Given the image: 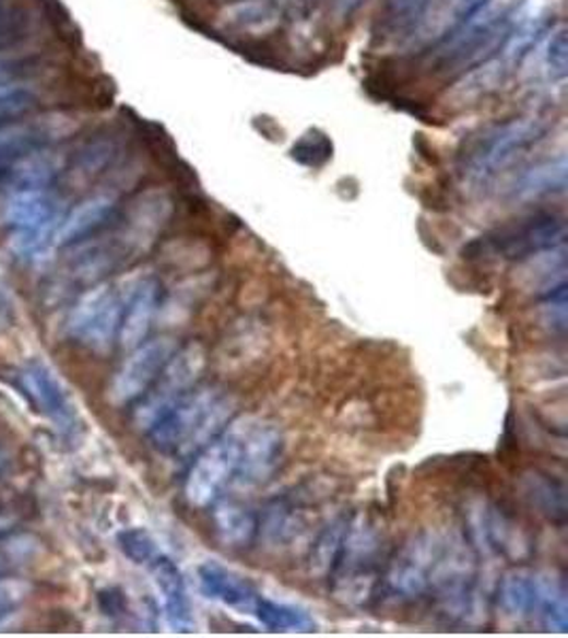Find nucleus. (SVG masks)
<instances>
[{
    "label": "nucleus",
    "instance_id": "1",
    "mask_svg": "<svg viewBox=\"0 0 568 638\" xmlns=\"http://www.w3.org/2000/svg\"><path fill=\"white\" fill-rule=\"evenodd\" d=\"M386 536L383 528L365 513L350 518L341 554L330 572L334 599L350 606H363L375 594L381 579Z\"/></svg>",
    "mask_w": 568,
    "mask_h": 638
},
{
    "label": "nucleus",
    "instance_id": "2",
    "mask_svg": "<svg viewBox=\"0 0 568 638\" xmlns=\"http://www.w3.org/2000/svg\"><path fill=\"white\" fill-rule=\"evenodd\" d=\"M552 123L543 116H524L496 123L471 141L462 154L460 173L473 188H482L509 168L530 147L541 143Z\"/></svg>",
    "mask_w": 568,
    "mask_h": 638
},
{
    "label": "nucleus",
    "instance_id": "3",
    "mask_svg": "<svg viewBox=\"0 0 568 638\" xmlns=\"http://www.w3.org/2000/svg\"><path fill=\"white\" fill-rule=\"evenodd\" d=\"M520 11L518 0H489L486 7L473 13L437 45L443 67H460L469 71L492 58L494 51H500L505 40L509 39Z\"/></svg>",
    "mask_w": 568,
    "mask_h": 638
},
{
    "label": "nucleus",
    "instance_id": "4",
    "mask_svg": "<svg viewBox=\"0 0 568 638\" xmlns=\"http://www.w3.org/2000/svg\"><path fill=\"white\" fill-rule=\"evenodd\" d=\"M249 417L233 420L215 439L203 447L184 483L186 500L197 509H209L237 475L245 428Z\"/></svg>",
    "mask_w": 568,
    "mask_h": 638
},
{
    "label": "nucleus",
    "instance_id": "5",
    "mask_svg": "<svg viewBox=\"0 0 568 638\" xmlns=\"http://www.w3.org/2000/svg\"><path fill=\"white\" fill-rule=\"evenodd\" d=\"M565 217L552 211H541L496 228L494 233L475 240L469 249H480L477 256H496L500 260L524 262L536 253L565 245Z\"/></svg>",
    "mask_w": 568,
    "mask_h": 638
},
{
    "label": "nucleus",
    "instance_id": "6",
    "mask_svg": "<svg viewBox=\"0 0 568 638\" xmlns=\"http://www.w3.org/2000/svg\"><path fill=\"white\" fill-rule=\"evenodd\" d=\"M446 541L439 532L430 530L409 536L397 556L388 562L381 577L386 594L401 602L424 596L430 588V577Z\"/></svg>",
    "mask_w": 568,
    "mask_h": 638
},
{
    "label": "nucleus",
    "instance_id": "7",
    "mask_svg": "<svg viewBox=\"0 0 568 638\" xmlns=\"http://www.w3.org/2000/svg\"><path fill=\"white\" fill-rule=\"evenodd\" d=\"M204 366L206 352L201 343L192 341L184 347H177L156 379V388L152 392L147 390L137 404L132 415L134 426L147 433L175 400L194 388V383L203 377Z\"/></svg>",
    "mask_w": 568,
    "mask_h": 638
},
{
    "label": "nucleus",
    "instance_id": "8",
    "mask_svg": "<svg viewBox=\"0 0 568 638\" xmlns=\"http://www.w3.org/2000/svg\"><path fill=\"white\" fill-rule=\"evenodd\" d=\"M123 300L103 283L85 292L67 319V332L94 352H107L120 334Z\"/></svg>",
    "mask_w": 568,
    "mask_h": 638
},
{
    "label": "nucleus",
    "instance_id": "9",
    "mask_svg": "<svg viewBox=\"0 0 568 638\" xmlns=\"http://www.w3.org/2000/svg\"><path fill=\"white\" fill-rule=\"evenodd\" d=\"M20 386L35 409L56 428V433L71 439L82 430L78 406L49 364L43 359H31L24 364L20 370Z\"/></svg>",
    "mask_w": 568,
    "mask_h": 638
},
{
    "label": "nucleus",
    "instance_id": "10",
    "mask_svg": "<svg viewBox=\"0 0 568 638\" xmlns=\"http://www.w3.org/2000/svg\"><path fill=\"white\" fill-rule=\"evenodd\" d=\"M80 130V118L73 114H45L35 120L7 121L0 126V170H9L13 162L37 147L64 141Z\"/></svg>",
    "mask_w": 568,
    "mask_h": 638
},
{
    "label": "nucleus",
    "instance_id": "11",
    "mask_svg": "<svg viewBox=\"0 0 568 638\" xmlns=\"http://www.w3.org/2000/svg\"><path fill=\"white\" fill-rule=\"evenodd\" d=\"M177 341L170 336H161L154 341H143L139 347L130 350L132 354L116 373L109 399L114 404L123 406L141 399L161 377L166 362L175 354Z\"/></svg>",
    "mask_w": 568,
    "mask_h": 638
},
{
    "label": "nucleus",
    "instance_id": "12",
    "mask_svg": "<svg viewBox=\"0 0 568 638\" xmlns=\"http://www.w3.org/2000/svg\"><path fill=\"white\" fill-rule=\"evenodd\" d=\"M282 456H284L282 430L275 428L273 424L249 420L245 428L239 469L233 483L245 489L262 485L280 469Z\"/></svg>",
    "mask_w": 568,
    "mask_h": 638
},
{
    "label": "nucleus",
    "instance_id": "13",
    "mask_svg": "<svg viewBox=\"0 0 568 638\" xmlns=\"http://www.w3.org/2000/svg\"><path fill=\"white\" fill-rule=\"evenodd\" d=\"M62 220L60 204L47 188H9L0 197V228L28 231Z\"/></svg>",
    "mask_w": 568,
    "mask_h": 638
},
{
    "label": "nucleus",
    "instance_id": "14",
    "mask_svg": "<svg viewBox=\"0 0 568 638\" xmlns=\"http://www.w3.org/2000/svg\"><path fill=\"white\" fill-rule=\"evenodd\" d=\"M489 0H433L406 28L409 45H439Z\"/></svg>",
    "mask_w": 568,
    "mask_h": 638
},
{
    "label": "nucleus",
    "instance_id": "15",
    "mask_svg": "<svg viewBox=\"0 0 568 638\" xmlns=\"http://www.w3.org/2000/svg\"><path fill=\"white\" fill-rule=\"evenodd\" d=\"M199 586L206 599L245 615H253L256 604L262 596L247 577L220 562H204L199 566Z\"/></svg>",
    "mask_w": 568,
    "mask_h": 638
},
{
    "label": "nucleus",
    "instance_id": "16",
    "mask_svg": "<svg viewBox=\"0 0 568 638\" xmlns=\"http://www.w3.org/2000/svg\"><path fill=\"white\" fill-rule=\"evenodd\" d=\"M150 572L154 577L156 590L163 599L164 619L170 630L175 633H192L194 630V615L186 579L179 570V566L161 554L150 566Z\"/></svg>",
    "mask_w": 568,
    "mask_h": 638
},
{
    "label": "nucleus",
    "instance_id": "17",
    "mask_svg": "<svg viewBox=\"0 0 568 638\" xmlns=\"http://www.w3.org/2000/svg\"><path fill=\"white\" fill-rule=\"evenodd\" d=\"M161 303V285L156 280H145L137 283L130 296L123 300L122 323L118 341L123 350L139 347L150 330L154 318L158 314Z\"/></svg>",
    "mask_w": 568,
    "mask_h": 638
},
{
    "label": "nucleus",
    "instance_id": "18",
    "mask_svg": "<svg viewBox=\"0 0 568 638\" xmlns=\"http://www.w3.org/2000/svg\"><path fill=\"white\" fill-rule=\"evenodd\" d=\"M511 69L513 67L502 56L487 58L477 67L464 71V75L453 83V87L447 92V105L455 109L477 105L502 87V83L511 75Z\"/></svg>",
    "mask_w": 568,
    "mask_h": 638
},
{
    "label": "nucleus",
    "instance_id": "19",
    "mask_svg": "<svg viewBox=\"0 0 568 638\" xmlns=\"http://www.w3.org/2000/svg\"><path fill=\"white\" fill-rule=\"evenodd\" d=\"M211 518L213 528L222 545L230 550H244L249 547L258 536V521L253 509H249L245 503L237 498H217L213 505Z\"/></svg>",
    "mask_w": 568,
    "mask_h": 638
},
{
    "label": "nucleus",
    "instance_id": "20",
    "mask_svg": "<svg viewBox=\"0 0 568 638\" xmlns=\"http://www.w3.org/2000/svg\"><path fill=\"white\" fill-rule=\"evenodd\" d=\"M168 213L170 202L161 192H150L137 200L128 213V222L123 228V247L132 251L145 249L161 233Z\"/></svg>",
    "mask_w": 568,
    "mask_h": 638
},
{
    "label": "nucleus",
    "instance_id": "21",
    "mask_svg": "<svg viewBox=\"0 0 568 638\" xmlns=\"http://www.w3.org/2000/svg\"><path fill=\"white\" fill-rule=\"evenodd\" d=\"M520 489L536 513L558 525H565L568 511L567 485L560 478L543 471H526L520 478Z\"/></svg>",
    "mask_w": 568,
    "mask_h": 638
},
{
    "label": "nucleus",
    "instance_id": "22",
    "mask_svg": "<svg viewBox=\"0 0 568 638\" xmlns=\"http://www.w3.org/2000/svg\"><path fill=\"white\" fill-rule=\"evenodd\" d=\"M114 209L116 199L109 194H96L83 200L69 215L62 217L56 233V245H71L90 237L111 217Z\"/></svg>",
    "mask_w": 568,
    "mask_h": 638
},
{
    "label": "nucleus",
    "instance_id": "23",
    "mask_svg": "<svg viewBox=\"0 0 568 638\" xmlns=\"http://www.w3.org/2000/svg\"><path fill=\"white\" fill-rule=\"evenodd\" d=\"M534 613L547 630L567 633V588L565 581L549 570L534 572Z\"/></svg>",
    "mask_w": 568,
    "mask_h": 638
},
{
    "label": "nucleus",
    "instance_id": "24",
    "mask_svg": "<svg viewBox=\"0 0 568 638\" xmlns=\"http://www.w3.org/2000/svg\"><path fill=\"white\" fill-rule=\"evenodd\" d=\"M282 20L280 9L271 0H237L222 9L220 22L237 33L267 35Z\"/></svg>",
    "mask_w": 568,
    "mask_h": 638
},
{
    "label": "nucleus",
    "instance_id": "25",
    "mask_svg": "<svg viewBox=\"0 0 568 638\" xmlns=\"http://www.w3.org/2000/svg\"><path fill=\"white\" fill-rule=\"evenodd\" d=\"M567 156L541 162L520 175V179L511 188V197L516 200H534L549 194H563L567 192Z\"/></svg>",
    "mask_w": 568,
    "mask_h": 638
},
{
    "label": "nucleus",
    "instance_id": "26",
    "mask_svg": "<svg viewBox=\"0 0 568 638\" xmlns=\"http://www.w3.org/2000/svg\"><path fill=\"white\" fill-rule=\"evenodd\" d=\"M64 168L60 152L37 147L9 166V188H47Z\"/></svg>",
    "mask_w": 568,
    "mask_h": 638
},
{
    "label": "nucleus",
    "instance_id": "27",
    "mask_svg": "<svg viewBox=\"0 0 568 638\" xmlns=\"http://www.w3.org/2000/svg\"><path fill=\"white\" fill-rule=\"evenodd\" d=\"M303 528H305V513L300 505H296L289 498H282L269 505V509L258 521V534L271 547H285L289 541L298 539Z\"/></svg>",
    "mask_w": 568,
    "mask_h": 638
},
{
    "label": "nucleus",
    "instance_id": "28",
    "mask_svg": "<svg viewBox=\"0 0 568 638\" xmlns=\"http://www.w3.org/2000/svg\"><path fill=\"white\" fill-rule=\"evenodd\" d=\"M498 604L513 622L530 617L534 613V572L522 566L507 570L498 586Z\"/></svg>",
    "mask_w": 568,
    "mask_h": 638
},
{
    "label": "nucleus",
    "instance_id": "29",
    "mask_svg": "<svg viewBox=\"0 0 568 638\" xmlns=\"http://www.w3.org/2000/svg\"><path fill=\"white\" fill-rule=\"evenodd\" d=\"M253 615L271 633H311L316 628L313 617L294 604L260 596Z\"/></svg>",
    "mask_w": 568,
    "mask_h": 638
},
{
    "label": "nucleus",
    "instance_id": "30",
    "mask_svg": "<svg viewBox=\"0 0 568 638\" xmlns=\"http://www.w3.org/2000/svg\"><path fill=\"white\" fill-rule=\"evenodd\" d=\"M347 521L350 518H345V516L332 519L328 525L322 528L318 539L313 541L311 552H309V575L313 579H328L330 577L336 558L341 554V547H343Z\"/></svg>",
    "mask_w": 568,
    "mask_h": 638
},
{
    "label": "nucleus",
    "instance_id": "31",
    "mask_svg": "<svg viewBox=\"0 0 568 638\" xmlns=\"http://www.w3.org/2000/svg\"><path fill=\"white\" fill-rule=\"evenodd\" d=\"M123 556L137 566H150L163 552L156 539L145 528H126L118 534Z\"/></svg>",
    "mask_w": 568,
    "mask_h": 638
},
{
    "label": "nucleus",
    "instance_id": "32",
    "mask_svg": "<svg viewBox=\"0 0 568 638\" xmlns=\"http://www.w3.org/2000/svg\"><path fill=\"white\" fill-rule=\"evenodd\" d=\"M35 92L20 83H9L0 87V126L13 118H22L35 107Z\"/></svg>",
    "mask_w": 568,
    "mask_h": 638
},
{
    "label": "nucleus",
    "instance_id": "33",
    "mask_svg": "<svg viewBox=\"0 0 568 638\" xmlns=\"http://www.w3.org/2000/svg\"><path fill=\"white\" fill-rule=\"evenodd\" d=\"M545 71L552 81H565L568 75V39L565 28H556L549 33V39L543 54Z\"/></svg>",
    "mask_w": 568,
    "mask_h": 638
},
{
    "label": "nucleus",
    "instance_id": "34",
    "mask_svg": "<svg viewBox=\"0 0 568 638\" xmlns=\"http://www.w3.org/2000/svg\"><path fill=\"white\" fill-rule=\"evenodd\" d=\"M0 550L9 566H22L28 564L42 554V541L33 534H11L0 543Z\"/></svg>",
    "mask_w": 568,
    "mask_h": 638
},
{
    "label": "nucleus",
    "instance_id": "35",
    "mask_svg": "<svg viewBox=\"0 0 568 638\" xmlns=\"http://www.w3.org/2000/svg\"><path fill=\"white\" fill-rule=\"evenodd\" d=\"M114 143H109V141H96V143H92V145H87L85 150H83L82 156L78 160V164H75V175L78 177H82V179H90V177H94V175H98L111 158H114Z\"/></svg>",
    "mask_w": 568,
    "mask_h": 638
},
{
    "label": "nucleus",
    "instance_id": "36",
    "mask_svg": "<svg viewBox=\"0 0 568 638\" xmlns=\"http://www.w3.org/2000/svg\"><path fill=\"white\" fill-rule=\"evenodd\" d=\"M541 319L552 332H567V285L541 298Z\"/></svg>",
    "mask_w": 568,
    "mask_h": 638
},
{
    "label": "nucleus",
    "instance_id": "37",
    "mask_svg": "<svg viewBox=\"0 0 568 638\" xmlns=\"http://www.w3.org/2000/svg\"><path fill=\"white\" fill-rule=\"evenodd\" d=\"M31 583L15 577L0 579V622L11 617L15 609L31 596Z\"/></svg>",
    "mask_w": 568,
    "mask_h": 638
},
{
    "label": "nucleus",
    "instance_id": "38",
    "mask_svg": "<svg viewBox=\"0 0 568 638\" xmlns=\"http://www.w3.org/2000/svg\"><path fill=\"white\" fill-rule=\"evenodd\" d=\"M292 156L307 164V166H322L326 160L332 156V145L326 141L324 137H307L298 145H294Z\"/></svg>",
    "mask_w": 568,
    "mask_h": 638
},
{
    "label": "nucleus",
    "instance_id": "39",
    "mask_svg": "<svg viewBox=\"0 0 568 638\" xmlns=\"http://www.w3.org/2000/svg\"><path fill=\"white\" fill-rule=\"evenodd\" d=\"M100 609L105 611V615L109 617H120L126 611V599H123L122 592L116 590V588H109L105 592H100Z\"/></svg>",
    "mask_w": 568,
    "mask_h": 638
},
{
    "label": "nucleus",
    "instance_id": "40",
    "mask_svg": "<svg viewBox=\"0 0 568 638\" xmlns=\"http://www.w3.org/2000/svg\"><path fill=\"white\" fill-rule=\"evenodd\" d=\"M11 316H13V300H11V294L4 285V281L0 277V319L7 321Z\"/></svg>",
    "mask_w": 568,
    "mask_h": 638
},
{
    "label": "nucleus",
    "instance_id": "41",
    "mask_svg": "<svg viewBox=\"0 0 568 638\" xmlns=\"http://www.w3.org/2000/svg\"><path fill=\"white\" fill-rule=\"evenodd\" d=\"M363 2H365V0H341V11H343V13H352V11H356Z\"/></svg>",
    "mask_w": 568,
    "mask_h": 638
},
{
    "label": "nucleus",
    "instance_id": "42",
    "mask_svg": "<svg viewBox=\"0 0 568 638\" xmlns=\"http://www.w3.org/2000/svg\"><path fill=\"white\" fill-rule=\"evenodd\" d=\"M13 525H15V519L9 518V516H0V536H4Z\"/></svg>",
    "mask_w": 568,
    "mask_h": 638
},
{
    "label": "nucleus",
    "instance_id": "43",
    "mask_svg": "<svg viewBox=\"0 0 568 638\" xmlns=\"http://www.w3.org/2000/svg\"><path fill=\"white\" fill-rule=\"evenodd\" d=\"M7 566H9V562H7L4 554H2V550H0V572H2Z\"/></svg>",
    "mask_w": 568,
    "mask_h": 638
}]
</instances>
